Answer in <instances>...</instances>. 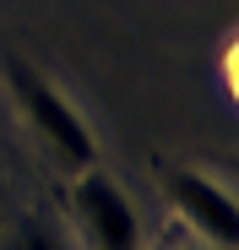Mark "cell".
I'll return each mask as SVG.
<instances>
[{
    "label": "cell",
    "mask_w": 239,
    "mask_h": 250,
    "mask_svg": "<svg viewBox=\"0 0 239 250\" xmlns=\"http://www.w3.org/2000/svg\"><path fill=\"white\" fill-rule=\"evenodd\" d=\"M0 76H6V87H11V98L22 109V125L38 136V147H44L60 169L76 174V169H87V163H98V142L87 131L82 109L60 93V82L49 71H38L17 49H0Z\"/></svg>",
    "instance_id": "cell-1"
},
{
    "label": "cell",
    "mask_w": 239,
    "mask_h": 250,
    "mask_svg": "<svg viewBox=\"0 0 239 250\" xmlns=\"http://www.w3.org/2000/svg\"><path fill=\"white\" fill-rule=\"evenodd\" d=\"M65 212L87 250H141V212L103 163H87L71 174Z\"/></svg>",
    "instance_id": "cell-2"
},
{
    "label": "cell",
    "mask_w": 239,
    "mask_h": 250,
    "mask_svg": "<svg viewBox=\"0 0 239 250\" xmlns=\"http://www.w3.org/2000/svg\"><path fill=\"white\" fill-rule=\"evenodd\" d=\"M163 196L174 207V218L212 250H239V201L223 180L185 169V163H169L163 169Z\"/></svg>",
    "instance_id": "cell-3"
},
{
    "label": "cell",
    "mask_w": 239,
    "mask_h": 250,
    "mask_svg": "<svg viewBox=\"0 0 239 250\" xmlns=\"http://www.w3.org/2000/svg\"><path fill=\"white\" fill-rule=\"evenodd\" d=\"M0 250H76V245H71V234H65L60 223H49L44 212H22V218H6Z\"/></svg>",
    "instance_id": "cell-4"
},
{
    "label": "cell",
    "mask_w": 239,
    "mask_h": 250,
    "mask_svg": "<svg viewBox=\"0 0 239 250\" xmlns=\"http://www.w3.org/2000/svg\"><path fill=\"white\" fill-rule=\"evenodd\" d=\"M179 250H212V245H201V239H196V245H179Z\"/></svg>",
    "instance_id": "cell-5"
},
{
    "label": "cell",
    "mask_w": 239,
    "mask_h": 250,
    "mask_svg": "<svg viewBox=\"0 0 239 250\" xmlns=\"http://www.w3.org/2000/svg\"><path fill=\"white\" fill-rule=\"evenodd\" d=\"M0 234H6V201H0Z\"/></svg>",
    "instance_id": "cell-6"
}]
</instances>
